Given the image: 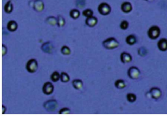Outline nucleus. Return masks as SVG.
Wrapping results in <instances>:
<instances>
[{
	"label": "nucleus",
	"mask_w": 167,
	"mask_h": 116,
	"mask_svg": "<svg viewBox=\"0 0 167 116\" xmlns=\"http://www.w3.org/2000/svg\"><path fill=\"white\" fill-rule=\"evenodd\" d=\"M27 71L29 73H34L38 69V62L35 59H31L27 62L25 65Z\"/></svg>",
	"instance_id": "obj_3"
},
{
	"label": "nucleus",
	"mask_w": 167,
	"mask_h": 116,
	"mask_svg": "<svg viewBox=\"0 0 167 116\" xmlns=\"http://www.w3.org/2000/svg\"><path fill=\"white\" fill-rule=\"evenodd\" d=\"M42 90H43V92L44 95H50L54 92V87L53 84H52L51 82H47L44 83V85H43V88H42Z\"/></svg>",
	"instance_id": "obj_7"
},
{
	"label": "nucleus",
	"mask_w": 167,
	"mask_h": 116,
	"mask_svg": "<svg viewBox=\"0 0 167 116\" xmlns=\"http://www.w3.org/2000/svg\"><path fill=\"white\" fill-rule=\"evenodd\" d=\"M102 46L105 48L108 49V50H113V49L117 48L119 46V43L115 38L110 37L103 41Z\"/></svg>",
	"instance_id": "obj_1"
},
{
	"label": "nucleus",
	"mask_w": 167,
	"mask_h": 116,
	"mask_svg": "<svg viewBox=\"0 0 167 116\" xmlns=\"http://www.w3.org/2000/svg\"><path fill=\"white\" fill-rule=\"evenodd\" d=\"M33 8L36 12H42L44 9V2L42 0H34L33 2Z\"/></svg>",
	"instance_id": "obj_8"
},
{
	"label": "nucleus",
	"mask_w": 167,
	"mask_h": 116,
	"mask_svg": "<svg viewBox=\"0 0 167 116\" xmlns=\"http://www.w3.org/2000/svg\"><path fill=\"white\" fill-rule=\"evenodd\" d=\"M127 74L129 78L134 80L139 78L140 75V71L136 67H131L128 70Z\"/></svg>",
	"instance_id": "obj_6"
},
{
	"label": "nucleus",
	"mask_w": 167,
	"mask_h": 116,
	"mask_svg": "<svg viewBox=\"0 0 167 116\" xmlns=\"http://www.w3.org/2000/svg\"><path fill=\"white\" fill-rule=\"evenodd\" d=\"M125 41H126L127 44L132 46V45H134V44H136V42H137V38H136V37L134 35H128Z\"/></svg>",
	"instance_id": "obj_20"
},
{
	"label": "nucleus",
	"mask_w": 167,
	"mask_h": 116,
	"mask_svg": "<svg viewBox=\"0 0 167 116\" xmlns=\"http://www.w3.org/2000/svg\"><path fill=\"white\" fill-rule=\"evenodd\" d=\"M114 84H115V87L117 89H124L127 86L126 82L121 79L117 80L115 82Z\"/></svg>",
	"instance_id": "obj_18"
},
{
	"label": "nucleus",
	"mask_w": 167,
	"mask_h": 116,
	"mask_svg": "<svg viewBox=\"0 0 167 116\" xmlns=\"http://www.w3.org/2000/svg\"><path fill=\"white\" fill-rule=\"evenodd\" d=\"M71 113L70 109L68 108H61L59 112V114L61 115H67V114H70Z\"/></svg>",
	"instance_id": "obj_29"
},
{
	"label": "nucleus",
	"mask_w": 167,
	"mask_h": 116,
	"mask_svg": "<svg viewBox=\"0 0 167 116\" xmlns=\"http://www.w3.org/2000/svg\"><path fill=\"white\" fill-rule=\"evenodd\" d=\"M4 10L5 12L7 14H10L12 12V11H13V5H12L11 0H9L8 2L5 3Z\"/></svg>",
	"instance_id": "obj_19"
},
{
	"label": "nucleus",
	"mask_w": 167,
	"mask_h": 116,
	"mask_svg": "<svg viewBox=\"0 0 167 116\" xmlns=\"http://www.w3.org/2000/svg\"><path fill=\"white\" fill-rule=\"evenodd\" d=\"M150 93L151 95V97L154 99H158L161 96L162 93L160 89L157 88V87H153L151 88L150 91Z\"/></svg>",
	"instance_id": "obj_13"
},
{
	"label": "nucleus",
	"mask_w": 167,
	"mask_h": 116,
	"mask_svg": "<svg viewBox=\"0 0 167 116\" xmlns=\"http://www.w3.org/2000/svg\"><path fill=\"white\" fill-rule=\"evenodd\" d=\"M146 1H147V0H146Z\"/></svg>",
	"instance_id": "obj_33"
},
{
	"label": "nucleus",
	"mask_w": 167,
	"mask_h": 116,
	"mask_svg": "<svg viewBox=\"0 0 167 116\" xmlns=\"http://www.w3.org/2000/svg\"><path fill=\"white\" fill-rule=\"evenodd\" d=\"M7 52V46H5L4 44H2V56H4L6 55Z\"/></svg>",
	"instance_id": "obj_31"
},
{
	"label": "nucleus",
	"mask_w": 167,
	"mask_h": 116,
	"mask_svg": "<svg viewBox=\"0 0 167 116\" xmlns=\"http://www.w3.org/2000/svg\"><path fill=\"white\" fill-rule=\"evenodd\" d=\"M7 28L11 32L16 31L18 29V24L15 20H10L7 24Z\"/></svg>",
	"instance_id": "obj_14"
},
{
	"label": "nucleus",
	"mask_w": 167,
	"mask_h": 116,
	"mask_svg": "<svg viewBox=\"0 0 167 116\" xmlns=\"http://www.w3.org/2000/svg\"><path fill=\"white\" fill-rule=\"evenodd\" d=\"M97 10L101 15H103V16H106V15H109L111 12V7L108 3H102L98 6Z\"/></svg>",
	"instance_id": "obj_5"
},
{
	"label": "nucleus",
	"mask_w": 167,
	"mask_h": 116,
	"mask_svg": "<svg viewBox=\"0 0 167 116\" xmlns=\"http://www.w3.org/2000/svg\"><path fill=\"white\" fill-rule=\"evenodd\" d=\"M60 80L63 83H67L70 80V76L65 72H62L60 74Z\"/></svg>",
	"instance_id": "obj_21"
},
{
	"label": "nucleus",
	"mask_w": 167,
	"mask_h": 116,
	"mask_svg": "<svg viewBox=\"0 0 167 116\" xmlns=\"http://www.w3.org/2000/svg\"><path fill=\"white\" fill-rule=\"evenodd\" d=\"M43 106H44V109L48 112H54L58 107V102L55 99H50V100L46 101L43 104Z\"/></svg>",
	"instance_id": "obj_2"
},
{
	"label": "nucleus",
	"mask_w": 167,
	"mask_h": 116,
	"mask_svg": "<svg viewBox=\"0 0 167 116\" xmlns=\"http://www.w3.org/2000/svg\"><path fill=\"white\" fill-rule=\"evenodd\" d=\"M6 112V107H5L4 105L2 106V114H4Z\"/></svg>",
	"instance_id": "obj_32"
},
{
	"label": "nucleus",
	"mask_w": 167,
	"mask_h": 116,
	"mask_svg": "<svg viewBox=\"0 0 167 116\" xmlns=\"http://www.w3.org/2000/svg\"><path fill=\"white\" fill-rule=\"evenodd\" d=\"M82 15H83V16H86V18L91 17V16H93V12L90 9H87L84 10V11H83Z\"/></svg>",
	"instance_id": "obj_27"
},
{
	"label": "nucleus",
	"mask_w": 167,
	"mask_h": 116,
	"mask_svg": "<svg viewBox=\"0 0 167 116\" xmlns=\"http://www.w3.org/2000/svg\"><path fill=\"white\" fill-rule=\"evenodd\" d=\"M119 27L123 30H126L129 27V22L127 20H122L120 25H119Z\"/></svg>",
	"instance_id": "obj_28"
},
{
	"label": "nucleus",
	"mask_w": 167,
	"mask_h": 116,
	"mask_svg": "<svg viewBox=\"0 0 167 116\" xmlns=\"http://www.w3.org/2000/svg\"><path fill=\"white\" fill-rule=\"evenodd\" d=\"M98 23V20L97 18L94 16H92L91 17H88L86 19V24L90 28H93Z\"/></svg>",
	"instance_id": "obj_12"
},
{
	"label": "nucleus",
	"mask_w": 167,
	"mask_h": 116,
	"mask_svg": "<svg viewBox=\"0 0 167 116\" xmlns=\"http://www.w3.org/2000/svg\"><path fill=\"white\" fill-rule=\"evenodd\" d=\"M158 48L160 51H166L167 50V39L161 38L157 43Z\"/></svg>",
	"instance_id": "obj_15"
},
{
	"label": "nucleus",
	"mask_w": 167,
	"mask_h": 116,
	"mask_svg": "<svg viewBox=\"0 0 167 116\" xmlns=\"http://www.w3.org/2000/svg\"><path fill=\"white\" fill-rule=\"evenodd\" d=\"M46 23L51 26H56L57 25V18H56L54 16H48L45 20Z\"/></svg>",
	"instance_id": "obj_17"
},
{
	"label": "nucleus",
	"mask_w": 167,
	"mask_h": 116,
	"mask_svg": "<svg viewBox=\"0 0 167 116\" xmlns=\"http://www.w3.org/2000/svg\"><path fill=\"white\" fill-rule=\"evenodd\" d=\"M72 85L73 87L76 90H80L83 87V83L81 80L80 79H75L73 80L72 82Z\"/></svg>",
	"instance_id": "obj_16"
},
{
	"label": "nucleus",
	"mask_w": 167,
	"mask_h": 116,
	"mask_svg": "<svg viewBox=\"0 0 167 116\" xmlns=\"http://www.w3.org/2000/svg\"><path fill=\"white\" fill-rule=\"evenodd\" d=\"M121 9L122 12L124 13H129L133 10V6L130 2H123L121 5Z\"/></svg>",
	"instance_id": "obj_11"
},
{
	"label": "nucleus",
	"mask_w": 167,
	"mask_h": 116,
	"mask_svg": "<svg viewBox=\"0 0 167 116\" xmlns=\"http://www.w3.org/2000/svg\"><path fill=\"white\" fill-rule=\"evenodd\" d=\"M51 80L53 82H57L60 80V74L57 71L53 72L50 76Z\"/></svg>",
	"instance_id": "obj_22"
},
{
	"label": "nucleus",
	"mask_w": 167,
	"mask_h": 116,
	"mask_svg": "<svg viewBox=\"0 0 167 116\" xmlns=\"http://www.w3.org/2000/svg\"><path fill=\"white\" fill-rule=\"evenodd\" d=\"M41 48L44 53H47V54H52V53H53L54 50V46L50 42H44L41 46Z\"/></svg>",
	"instance_id": "obj_9"
},
{
	"label": "nucleus",
	"mask_w": 167,
	"mask_h": 116,
	"mask_svg": "<svg viewBox=\"0 0 167 116\" xmlns=\"http://www.w3.org/2000/svg\"><path fill=\"white\" fill-rule=\"evenodd\" d=\"M80 15V12L78 9H72L70 11V16L74 20L78 18Z\"/></svg>",
	"instance_id": "obj_23"
},
{
	"label": "nucleus",
	"mask_w": 167,
	"mask_h": 116,
	"mask_svg": "<svg viewBox=\"0 0 167 116\" xmlns=\"http://www.w3.org/2000/svg\"><path fill=\"white\" fill-rule=\"evenodd\" d=\"M138 54L140 55V56L144 57V56H145L146 54H147V50H146V49L145 48L142 47V48H140L138 49Z\"/></svg>",
	"instance_id": "obj_30"
},
{
	"label": "nucleus",
	"mask_w": 167,
	"mask_h": 116,
	"mask_svg": "<svg viewBox=\"0 0 167 116\" xmlns=\"http://www.w3.org/2000/svg\"><path fill=\"white\" fill-rule=\"evenodd\" d=\"M65 25V20L61 15H58L57 16V26L61 28Z\"/></svg>",
	"instance_id": "obj_25"
},
{
	"label": "nucleus",
	"mask_w": 167,
	"mask_h": 116,
	"mask_svg": "<svg viewBox=\"0 0 167 116\" xmlns=\"http://www.w3.org/2000/svg\"><path fill=\"white\" fill-rule=\"evenodd\" d=\"M120 60L123 63H128L132 61V56L130 54L123 51L120 55Z\"/></svg>",
	"instance_id": "obj_10"
},
{
	"label": "nucleus",
	"mask_w": 167,
	"mask_h": 116,
	"mask_svg": "<svg viewBox=\"0 0 167 116\" xmlns=\"http://www.w3.org/2000/svg\"><path fill=\"white\" fill-rule=\"evenodd\" d=\"M160 34V28L156 25L151 26L147 31V35L151 39H157Z\"/></svg>",
	"instance_id": "obj_4"
},
{
	"label": "nucleus",
	"mask_w": 167,
	"mask_h": 116,
	"mask_svg": "<svg viewBox=\"0 0 167 116\" xmlns=\"http://www.w3.org/2000/svg\"><path fill=\"white\" fill-rule=\"evenodd\" d=\"M127 100L131 103L134 102L137 100V96L134 93H128L127 95Z\"/></svg>",
	"instance_id": "obj_26"
},
{
	"label": "nucleus",
	"mask_w": 167,
	"mask_h": 116,
	"mask_svg": "<svg viewBox=\"0 0 167 116\" xmlns=\"http://www.w3.org/2000/svg\"><path fill=\"white\" fill-rule=\"evenodd\" d=\"M61 54H63L65 55H70V53H71V50H70V48L68 46H63L61 48Z\"/></svg>",
	"instance_id": "obj_24"
}]
</instances>
